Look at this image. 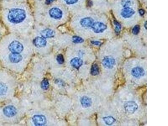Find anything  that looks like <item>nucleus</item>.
I'll return each mask as SVG.
<instances>
[{
	"mask_svg": "<svg viewBox=\"0 0 168 126\" xmlns=\"http://www.w3.org/2000/svg\"><path fill=\"white\" fill-rule=\"evenodd\" d=\"M33 43L35 46L38 48L44 47L47 44L46 40L43 38L40 37L35 38L33 41Z\"/></svg>",
	"mask_w": 168,
	"mask_h": 126,
	"instance_id": "nucleus-12",
	"label": "nucleus"
},
{
	"mask_svg": "<svg viewBox=\"0 0 168 126\" xmlns=\"http://www.w3.org/2000/svg\"><path fill=\"white\" fill-rule=\"evenodd\" d=\"M70 63L72 66L77 69L82 65L83 61L80 58L76 57L72 59Z\"/></svg>",
	"mask_w": 168,
	"mask_h": 126,
	"instance_id": "nucleus-15",
	"label": "nucleus"
},
{
	"mask_svg": "<svg viewBox=\"0 0 168 126\" xmlns=\"http://www.w3.org/2000/svg\"><path fill=\"white\" fill-rule=\"evenodd\" d=\"M8 91V87L4 83L0 82V96H5Z\"/></svg>",
	"mask_w": 168,
	"mask_h": 126,
	"instance_id": "nucleus-17",
	"label": "nucleus"
},
{
	"mask_svg": "<svg viewBox=\"0 0 168 126\" xmlns=\"http://www.w3.org/2000/svg\"><path fill=\"white\" fill-rule=\"evenodd\" d=\"M33 123L36 126H43L46 123V117L42 115H36L32 118Z\"/></svg>",
	"mask_w": 168,
	"mask_h": 126,
	"instance_id": "nucleus-8",
	"label": "nucleus"
},
{
	"mask_svg": "<svg viewBox=\"0 0 168 126\" xmlns=\"http://www.w3.org/2000/svg\"><path fill=\"white\" fill-rule=\"evenodd\" d=\"M73 42L75 43H81L83 42V39L78 36H74L72 38Z\"/></svg>",
	"mask_w": 168,
	"mask_h": 126,
	"instance_id": "nucleus-20",
	"label": "nucleus"
},
{
	"mask_svg": "<svg viewBox=\"0 0 168 126\" xmlns=\"http://www.w3.org/2000/svg\"><path fill=\"white\" fill-rule=\"evenodd\" d=\"M80 102L82 107L85 108L89 107L92 104L91 98L87 96H84L80 100Z\"/></svg>",
	"mask_w": 168,
	"mask_h": 126,
	"instance_id": "nucleus-13",
	"label": "nucleus"
},
{
	"mask_svg": "<svg viewBox=\"0 0 168 126\" xmlns=\"http://www.w3.org/2000/svg\"><path fill=\"white\" fill-rule=\"evenodd\" d=\"M41 87L44 90H47L49 88V84L47 79H44L41 83Z\"/></svg>",
	"mask_w": 168,
	"mask_h": 126,
	"instance_id": "nucleus-19",
	"label": "nucleus"
},
{
	"mask_svg": "<svg viewBox=\"0 0 168 126\" xmlns=\"http://www.w3.org/2000/svg\"><path fill=\"white\" fill-rule=\"evenodd\" d=\"M114 25H115V30L116 32L117 33H118L119 32H120V30L121 29V25L120 24H119L117 21H114Z\"/></svg>",
	"mask_w": 168,
	"mask_h": 126,
	"instance_id": "nucleus-21",
	"label": "nucleus"
},
{
	"mask_svg": "<svg viewBox=\"0 0 168 126\" xmlns=\"http://www.w3.org/2000/svg\"><path fill=\"white\" fill-rule=\"evenodd\" d=\"M42 37L45 38H53L55 35V32L53 30L47 29L42 30L41 32Z\"/></svg>",
	"mask_w": 168,
	"mask_h": 126,
	"instance_id": "nucleus-14",
	"label": "nucleus"
},
{
	"mask_svg": "<svg viewBox=\"0 0 168 126\" xmlns=\"http://www.w3.org/2000/svg\"><path fill=\"white\" fill-rule=\"evenodd\" d=\"M64 1L68 5H73L76 4L79 0H64Z\"/></svg>",
	"mask_w": 168,
	"mask_h": 126,
	"instance_id": "nucleus-23",
	"label": "nucleus"
},
{
	"mask_svg": "<svg viewBox=\"0 0 168 126\" xmlns=\"http://www.w3.org/2000/svg\"><path fill=\"white\" fill-rule=\"evenodd\" d=\"M139 13L141 15H143L145 14V11H144L143 10H140L139 11Z\"/></svg>",
	"mask_w": 168,
	"mask_h": 126,
	"instance_id": "nucleus-27",
	"label": "nucleus"
},
{
	"mask_svg": "<svg viewBox=\"0 0 168 126\" xmlns=\"http://www.w3.org/2000/svg\"><path fill=\"white\" fill-rule=\"evenodd\" d=\"M9 61L12 63H18L23 60V56L19 53H12L8 57Z\"/></svg>",
	"mask_w": 168,
	"mask_h": 126,
	"instance_id": "nucleus-11",
	"label": "nucleus"
},
{
	"mask_svg": "<svg viewBox=\"0 0 168 126\" xmlns=\"http://www.w3.org/2000/svg\"><path fill=\"white\" fill-rule=\"evenodd\" d=\"M131 74L135 78H140L145 75V70L142 67L137 66L132 69Z\"/></svg>",
	"mask_w": 168,
	"mask_h": 126,
	"instance_id": "nucleus-10",
	"label": "nucleus"
},
{
	"mask_svg": "<svg viewBox=\"0 0 168 126\" xmlns=\"http://www.w3.org/2000/svg\"><path fill=\"white\" fill-rule=\"evenodd\" d=\"M81 27L85 30H89L96 34H101L108 30V21L104 17L93 14L83 17L79 21Z\"/></svg>",
	"mask_w": 168,
	"mask_h": 126,
	"instance_id": "nucleus-2",
	"label": "nucleus"
},
{
	"mask_svg": "<svg viewBox=\"0 0 168 126\" xmlns=\"http://www.w3.org/2000/svg\"><path fill=\"white\" fill-rule=\"evenodd\" d=\"M3 112L4 115L8 117H14L17 113L16 108L12 106H8L4 108Z\"/></svg>",
	"mask_w": 168,
	"mask_h": 126,
	"instance_id": "nucleus-9",
	"label": "nucleus"
},
{
	"mask_svg": "<svg viewBox=\"0 0 168 126\" xmlns=\"http://www.w3.org/2000/svg\"><path fill=\"white\" fill-rule=\"evenodd\" d=\"M92 43L93 45H97L99 46L100 45H101V42H100L98 41H93L91 42Z\"/></svg>",
	"mask_w": 168,
	"mask_h": 126,
	"instance_id": "nucleus-25",
	"label": "nucleus"
},
{
	"mask_svg": "<svg viewBox=\"0 0 168 126\" xmlns=\"http://www.w3.org/2000/svg\"><path fill=\"white\" fill-rule=\"evenodd\" d=\"M49 14L51 18L55 19H60L62 17L63 12L57 7H53L49 11Z\"/></svg>",
	"mask_w": 168,
	"mask_h": 126,
	"instance_id": "nucleus-6",
	"label": "nucleus"
},
{
	"mask_svg": "<svg viewBox=\"0 0 168 126\" xmlns=\"http://www.w3.org/2000/svg\"><path fill=\"white\" fill-rule=\"evenodd\" d=\"M26 17V12L24 10L21 8H13L8 12L7 19L10 22L18 24L23 21Z\"/></svg>",
	"mask_w": 168,
	"mask_h": 126,
	"instance_id": "nucleus-3",
	"label": "nucleus"
},
{
	"mask_svg": "<svg viewBox=\"0 0 168 126\" xmlns=\"http://www.w3.org/2000/svg\"><path fill=\"white\" fill-rule=\"evenodd\" d=\"M57 61H58L59 64H62L64 62V59L62 55L59 54L57 56Z\"/></svg>",
	"mask_w": 168,
	"mask_h": 126,
	"instance_id": "nucleus-22",
	"label": "nucleus"
},
{
	"mask_svg": "<svg viewBox=\"0 0 168 126\" xmlns=\"http://www.w3.org/2000/svg\"><path fill=\"white\" fill-rule=\"evenodd\" d=\"M139 31H140V27L138 25H136L133 28L132 30V33L133 34L136 35L139 33Z\"/></svg>",
	"mask_w": 168,
	"mask_h": 126,
	"instance_id": "nucleus-24",
	"label": "nucleus"
},
{
	"mask_svg": "<svg viewBox=\"0 0 168 126\" xmlns=\"http://www.w3.org/2000/svg\"><path fill=\"white\" fill-rule=\"evenodd\" d=\"M91 73L93 76H96L99 74V68L97 64H94L92 66Z\"/></svg>",
	"mask_w": 168,
	"mask_h": 126,
	"instance_id": "nucleus-18",
	"label": "nucleus"
},
{
	"mask_svg": "<svg viewBox=\"0 0 168 126\" xmlns=\"http://www.w3.org/2000/svg\"><path fill=\"white\" fill-rule=\"evenodd\" d=\"M54 1V0H46V3L47 4H51Z\"/></svg>",
	"mask_w": 168,
	"mask_h": 126,
	"instance_id": "nucleus-26",
	"label": "nucleus"
},
{
	"mask_svg": "<svg viewBox=\"0 0 168 126\" xmlns=\"http://www.w3.org/2000/svg\"><path fill=\"white\" fill-rule=\"evenodd\" d=\"M102 64L105 68L111 69L115 65V60L111 57H106L103 60Z\"/></svg>",
	"mask_w": 168,
	"mask_h": 126,
	"instance_id": "nucleus-7",
	"label": "nucleus"
},
{
	"mask_svg": "<svg viewBox=\"0 0 168 126\" xmlns=\"http://www.w3.org/2000/svg\"><path fill=\"white\" fill-rule=\"evenodd\" d=\"M114 8L118 18L125 24H133L138 17L136 0H119Z\"/></svg>",
	"mask_w": 168,
	"mask_h": 126,
	"instance_id": "nucleus-1",
	"label": "nucleus"
},
{
	"mask_svg": "<svg viewBox=\"0 0 168 126\" xmlns=\"http://www.w3.org/2000/svg\"><path fill=\"white\" fill-rule=\"evenodd\" d=\"M103 120L105 124L108 125H112L116 121V119L111 116L104 117L103 118Z\"/></svg>",
	"mask_w": 168,
	"mask_h": 126,
	"instance_id": "nucleus-16",
	"label": "nucleus"
},
{
	"mask_svg": "<svg viewBox=\"0 0 168 126\" xmlns=\"http://www.w3.org/2000/svg\"><path fill=\"white\" fill-rule=\"evenodd\" d=\"M23 44L17 40H14L10 44L8 49L12 53H20L23 50Z\"/></svg>",
	"mask_w": 168,
	"mask_h": 126,
	"instance_id": "nucleus-4",
	"label": "nucleus"
},
{
	"mask_svg": "<svg viewBox=\"0 0 168 126\" xmlns=\"http://www.w3.org/2000/svg\"><path fill=\"white\" fill-rule=\"evenodd\" d=\"M138 106L134 101H128L124 104V108L126 112L129 114L134 113L138 110Z\"/></svg>",
	"mask_w": 168,
	"mask_h": 126,
	"instance_id": "nucleus-5",
	"label": "nucleus"
}]
</instances>
